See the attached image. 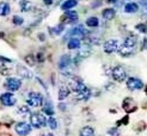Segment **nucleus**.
Segmentation results:
<instances>
[{
  "instance_id": "obj_1",
  "label": "nucleus",
  "mask_w": 147,
  "mask_h": 136,
  "mask_svg": "<svg viewBox=\"0 0 147 136\" xmlns=\"http://www.w3.org/2000/svg\"><path fill=\"white\" fill-rule=\"evenodd\" d=\"M30 118V124L35 129H42L48 127V118H46L45 113L42 112H31L29 115Z\"/></svg>"
},
{
  "instance_id": "obj_2",
  "label": "nucleus",
  "mask_w": 147,
  "mask_h": 136,
  "mask_svg": "<svg viewBox=\"0 0 147 136\" xmlns=\"http://www.w3.org/2000/svg\"><path fill=\"white\" fill-rule=\"evenodd\" d=\"M45 103V97L40 92H30L26 97V104L31 107H42Z\"/></svg>"
},
{
  "instance_id": "obj_3",
  "label": "nucleus",
  "mask_w": 147,
  "mask_h": 136,
  "mask_svg": "<svg viewBox=\"0 0 147 136\" xmlns=\"http://www.w3.org/2000/svg\"><path fill=\"white\" fill-rule=\"evenodd\" d=\"M79 20V14L74 10H69V11H65L62 13V16L60 17V23L62 24H71V25H76L77 21Z\"/></svg>"
},
{
  "instance_id": "obj_4",
  "label": "nucleus",
  "mask_w": 147,
  "mask_h": 136,
  "mask_svg": "<svg viewBox=\"0 0 147 136\" xmlns=\"http://www.w3.org/2000/svg\"><path fill=\"white\" fill-rule=\"evenodd\" d=\"M111 78L114 79V81L116 82H123L124 80H127V70L124 69L123 66L117 64V66L113 67L111 69Z\"/></svg>"
},
{
  "instance_id": "obj_5",
  "label": "nucleus",
  "mask_w": 147,
  "mask_h": 136,
  "mask_svg": "<svg viewBox=\"0 0 147 136\" xmlns=\"http://www.w3.org/2000/svg\"><path fill=\"white\" fill-rule=\"evenodd\" d=\"M22 80L16 76H9L4 82V87L9 92H17L22 87Z\"/></svg>"
},
{
  "instance_id": "obj_6",
  "label": "nucleus",
  "mask_w": 147,
  "mask_h": 136,
  "mask_svg": "<svg viewBox=\"0 0 147 136\" xmlns=\"http://www.w3.org/2000/svg\"><path fill=\"white\" fill-rule=\"evenodd\" d=\"M0 103L1 105L6 106V107H11V106H14L17 103V99L14 97V94L12 92H4L0 94Z\"/></svg>"
},
{
  "instance_id": "obj_7",
  "label": "nucleus",
  "mask_w": 147,
  "mask_h": 136,
  "mask_svg": "<svg viewBox=\"0 0 147 136\" xmlns=\"http://www.w3.org/2000/svg\"><path fill=\"white\" fill-rule=\"evenodd\" d=\"M122 109L127 115L133 113V112H135L138 110V104L131 97H126L123 99V102H122Z\"/></svg>"
},
{
  "instance_id": "obj_8",
  "label": "nucleus",
  "mask_w": 147,
  "mask_h": 136,
  "mask_svg": "<svg viewBox=\"0 0 147 136\" xmlns=\"http://www.w3.org/2000/svg\"><path fill=\"white\" fill-rule=\"evenodd\" d=\"M126 86L129 91H139V90L145 88V85H144L142 80H140L139 78H134V76H130L127 79Z\"/></svg>"
},
{
  "instance_id": "obj_9",
  "label": "nucleus",
  "mask_w": 147,
  "mask_h": 136,
  "mask_svg": "<svg viewBox=\"0 0 147 136\" xmlns=\"http://www.w3.org/2000/svg\"><path fill=\"white\" fill-rule=\"evenodd\" d=\"M31 130H32L31 124L26 123V122H18L14 125V131L19 136H28L31 133Z\"/></svg>"
},
{
  "instance_id": "obj_10",
  "label": "nucleus",
  "mask_w": 147,
  "mask_h": 136,
  "mask_svg": "<svg viewBox=\"0 0 147 136\" xmlns=\"http://www.w3.org/2000/svg\"><path fill=\"white\" fill-rule=\"evenodd\" d=\"M120 48V42L115 40V38H111V40H108L104 42L103 44V50H104L105 54H114L115 52H117Z\"/></svg>"
},
{
  "instance_id": "obj_11",
  "label": "nucleus",
  "mask_w": 147,
  "mask_h": 136,
  "mask_svg": "<svg viewBox=\"0 0 147 136\" xmlns=\"http://www.w3.org/2000/svg\"><path fill=\"white\" fill-rule=\"evenodd\" d=\"M71 64H72V56L69 54H62L57 61V67L60 70L68 69Z\"/></svg>"
},
{
  "instance_id": "obj_12",
  "label": "nucleus",
  "mask_w": 147,
  "mask_h": 136,
  "mask_svg": "<svg viewBox=\"0 0 147 136\" xmlns=\"http://www.w3.org/2000/svg\"><path fill=\"white\" fill-rule=\"evenodd\" d=\"M16 70H17V74H18L20 78L28 79V80H30V79H32V78H34L32 72H31L30 69H29V68L24 67L23 64H17V68H16Z\"/></svg>"
},
{
  "instance_id": "obj_13",
  "label": "nucleus",
  "mask_w": 147,
  "mask_h": 136,
  "mask_svg": "<svg viewBox=\"0 0 147 136\" xmlns=\"http://www.w3.org/2000/svg\"><path fill=\"white\" fill-rule=\"evenodd\" d=\"M42 112L49 117L54 116L55 111H54V106H53V103H51L50 99H45V103L42 105Z\"/></svg>"
},
{
  "instance_id": "obj_14",
  "label": "nucleus",
  "mask_w": 147,
  "mask_h": 136,
  "mask_svg": "<svg viewBox=\"0 0 147 136\" xmlns=\"http://www.w3.org/2000/svg\"><path fill=\"white\" fill-rule=\"evenodd\" d=\"M71 90L67 85H61L60 87H59V92H57V99L60 100V102H63L66 98H68L69 94H71Z\"/></svg>"
},
{
  "instance_id": "obj_15",
  "label": "nucleus",
  "mask_w": 147,
  "mask_h": 136,
  "mask_svg": "<svg viewBox=\"0 0 147 136\" xmlns=\"http://www.w3.org/2000/svg\"><path fill=\"white\" fill-rule=\"evenodd\" d=\"M117 53L120 54V56L122 57H129L131 55H134L135 53V48H130V47H127V46H124L123 43L120 46L119 50H117Z\"/></svg>"
},
{
  "instance_id": "obj_16",
  "label": "nucleus",
  "mask_w": 147,
  "mask_h": 136,
  "mask_svg": "<svg viewBox=\"0 0 147 136\" xmlns=\"http://www.w3.org/2000/svg\"><path fill=\"white\" fill-rule=\"evenodd\" d=\"M48 31H49L50 36H60V35H62L63 31H65V24L59 23V24H56V25L53 26V27L49 26V27H48Z\"/></svg>"
},
{
  "instance_id": "obj_17",
  "label": "nucleus",
  "mask_w": 147,
  "mask_h": 136,
  "mask_svg": "<svg viewBox=\"0 0 147 136\" xmlns=\"http://www.w3.org/2000/svg\"><path fill=\"white\" fill-rule=\"evenodd\" d=\"M115 16H116V11H115V9H113V7H107V9H104L102 11V17L107 21L113 20L115 18Z\"/></svg>"
},
{
  "instance_id": "obj_18",
  "label": "nucleus",
  "mask_w": 147,
  "mask_h": 136,
  "mask_svg": "<svg viewBox=\"0 0 147 136\" xmlns=\"http://www.w3.org/2000/svg\"><path fill=\"white\" fill-rule=\"evenodd\" d=\"M80 47H82V40L78 37H72L67 41V48L69 50H77L80 49Z\"/></svg>"
},
{
  "instance_id": "obj_19",
  "label": "nucleus",
  "mask_w": 147,
  "mask_h": 136,
  "mask_svg": "<svg viewBox=\"0 0 147 136\" xmlns=\"http://www.w3.org/2000/svg\"><path fill=\"white\" fill-rule=\"evenodd\" d=\"M77 6H78V0H65V1L60 5V9L62 11H69V10H73Z\"/></svg>"
},
{
  "instance_id": "obj_20",
  "label": "nucleus",
  "mask_w": 147,
  "mask_h": 136,
  "mask_svg": "<svg viewBox=\"0 0 147 136\" xmlns=\"http://www.w3.org/2000/svg\"><path fill=\"white\" fill-rule=\"evenodd\" d=\"M11 13V5L7 1H0V17H7Z\"/></svg>"
},
{
  "instance_id": "obj_21",
  "label": "nucleus",
  "mask_w": 147,
  "mask_h": 136,
  "mask_svg": "<svg viewBox=\"0 0 147 136\" xmlns=\"http://www.w3.org/2000/svg\"><path fill=\"white\" fill-rule=\"evenodd\" d=\"M123 44L127 46V47H130V48H136V46H138V37L135 35H128L127 37L124 38Z\"/></svg>"
},
{
  "instance_id": "obj_22",
  "label": "nucleus",
  "mask_w": 147,
  "mask_h": 136,
  "mask_svg": "<svg viewBox=\"0 0 147 136\" xmlns=\"http://www.w3.org/2000/svg\"><path fill=\"white\" fill-rule=\"evenodd\" d=\"M79 136H96V131L90 125H85L80 129L79 131Z\"/></svg>"
},
{
  "instance_id": "obj_23",
  "label": "nucleus",
  "mask_w": 147,
  "mask_h": 136,
  "mask_svg": "<svg viewBox=\"0 0 147 136\" xmlns=\"http://www.w3.org/2000/svg\"><path fill=\"white\" fill-rule=\"evenodd\" d=\"M19 10L22 12H30L32 10V3L29 0H20L19 1Z\"/></svg>"
},
{
  "instance_id": "obj_24",
  "label": "nucleus",
  "mask_w": 147,
  "mask_h": 136,
  "mask_svg": "<svg viewBox=\"0 0 147 136\" xmlns=\"http://www.w3.org/2000/svg\"><path fill=\"white\" fill-rule=\"evenodd\" d=\"M123 10L126 13H136L139 11V5L136 3H128L124 5Z\"/></svg>"
},
{
  "instance_id": "obj_25",
  "label": "nucleus",
  "mask_w": 147,
  "mask_h": 136,
  "mask_svg": "<svg viewBox=\"0 0 147 136\" xmlns=\"http://www.w3.org/2000/svg\"><path fill=\"white\" fill-rule=\"evenodd\" d=\"M91 48H90V46L89 44H86L85 47H83V48H80L79 49V52L77 53L80 57H82V59L84 60V59H86V57H89L90 55H91Z\"/></svg>"
},
{
  "instance_id": "obj_26",
  "label": "nucleus",
  "mask_w": 147,
  "mask_h": 136,
  "mask_svg": "<svg viewBox=\"0 0 147 136\" xmlns=\"http://www.w3.org/2000/svg\"><path fill=\"white\" fill-rule=\"evenodd\" d=\"M85 24L89 27H98L99 26V19L96 16H91V17H89L86 19Z\"/></svg>"
},
{
  "instance_id": "obj_27",
  "label": "nucleus",
  "mask_w": 147,
  "mask_h": 136,
  "mask_svg": "<svg viewBox=\"0 0 147 136\" xmlns=\"http://www.w3.org/2000/svg\"><path fill=\"white\" fill-rule=\"evenodd\" d=\"M24 62L28 64V66H30V67H34L35 64L37 63V61H36V56L32 55V54L25 55V56H24Z\"/></svg>"
},
{
  "instance_id": "obj_28",
  "label": "nucleus",
  "mask_w": 147,
  "mask_h": 136,
  "mask_svg": "<svg viewBox=\"0 0 147 136\" xmlns=\"http://www.w3.org/2000/svg\"><path fill=\"white\" fill-rule=\"evenodd\" d=\"M18 113L20 115V116H26V115H30L31 111H30V107H29V105H22L18 107Z\"/></svg>"
},
{
  "instance_id": "obj_29",
  "label": "nucleus",
  "mask_w": 147,
  "mask_h": 136,
  "mask_svg": "<svg viewBox=\"0 0 147 136\" xmlns=\"http://www.w3.org/2000/svg\"><path fill=\"white\" fill-rule=\"evenodd\" d=\"M12 23L14 26H22L24 24V18L22 16H18V14H16V16L12 17Z\"/></svg>"
},
{
  "instance_id": "obj_30",
  "label": "nucleus",
  "mask_w": 147,
  "mask_h": 136,
  "mask_svg": "<svg viewBox=\"0 0 147 136\" xmlns=\"http://www.w3.org/2000/svg\"><path fill=\"white\" fill-rule=\"evenodd\" d=\"M48 127L50 128V130H56L57 129V121L53 116L48 118Z\"/></svg>"
},
{
  "instance_id": "obj_31",
  "label": "nucleus",
  "mask_w": 147,
  "mask_h": 136,
  "mask_svg": "<svg viewBox=\"0 0 147 136\" xmlns=\"http://www.w3.org/2000/svg\"><path fill=\"white\" fill-rule=\"evenodd\" d=\"M135 29L140 33H147V24L146 23H139V24H136Z\"/></svg>"
},
{
  "instance_id": "obj_32",
  "label": "nucleus",
  "mask_w": 147,
  "mask_h": 136,
  "mask_svg": "<svg viewBox=\"0 0 147 136\" xmlns=\"http://www.w3.org/2000/svg\"><path fill=\"white\" fill-rule=\"evenodd\" d=\"M108 135L109 136H120V130L117 127H114V128H110L108 130Z\"/></svg>"
},
{
  "instance_id": "obj_33",
  "label": "nucleus",
  "mask_w": 147,
  "mask_h": 136,
  "mask_svg": "<svg viewBox=\"0 0 147 136\" xmlns=\"http://www.w3.org/2000/svg\"><path fill=\"white\" fill-rule=\"evenodd\" d=\"M145 128H146V123H145L144 121H141V122H139V123L135 125V130L138 133H141V131L145 130Z\"/></svg>"
},
{
  "instance_id": "obj_34",
  "label": "nucleus",
  "mask_w": 147,
  "mask_h": 136,
  "mask_svg": "<svg viewBox=\"0 0 147 136\" xmlns=\"http://www.w3.org/2000/svg\"><path fill=\"white\" fill-rule=\"evenodd\" d=\"M129 123V116H124L123 118H121L120 121H117V125H127Z\"/></svg>"
},
{
  "instance_id": "obj_35",
  "label": "nucleus",
  "mask_w": 147,
  "mask_h": 136,
  "mask_svg": "<svg viewBox=\"0 0 147 136\" xmlns=\"http://www.w3.org/2000/svg\"><path fill=\"white\" fill-rule=\"evenodd\" d=\"M103 5V0H93V1L91 3V9H98V7H100Z\"/></svg>"
},
{
  "instance_id": "obj_36",
  "label": "nucleus",
  "mask_w": 147,
  "mask_h": 136,
  "mask_svg": "<svg viewBox=\"0 0 147 136\" xmlns=\"http://www.w3.org/2000/svg\"><path fill=\"white\" fill-rule=\"evenodd\" d=\"M11 69L10 68H6V67H3L1 69H0V74L1 75H6V76H9L10 74H11Z\"/></svg>"
},
{
  "instance_id": "obj_37",
  "label": "nucleus",
  "mask_w": 147,
  "mask_h": 136,
  "mask_svg": "<svg viewBox=\"0 0 147 136\" xmlns=\"http://www.w3.org/2000/svg\"><path fill=\"white\" fill-rule=\"evenodd\" d=\"M35 56H36V61H37L38 63L45 62V55H43V53H37Z\"/></svg>"
},
{
  "instance_id": "obj_38",
  "label": "nucleus",
  "mask_w": 147,
  "mask_h": 136,
  "mask_svg": "<svg viewBox=\"0 0 147 136\" xmlns=\"http://www.w3.org/2000/svg\"><path fill=\"white\" fill-rule=\"evenodd\" d=\"M0 62L1 63H11L12 62V60L11 59H9V57H5V56H0Z\"/></svg>"
},
{
  "instance_id": "obj_39",
  "label": "nucleus",
  "mask_w": 147,
  "mask_h": 136,
  "mask_svg": "<svg viewBox=\"0 0 147 136\" xmlns=\"http://www.w3.org/2000/svg\"><path fill=\"white\" fill-rule=\"evenodd\" d=\"M42 1H43V4H45L46 6H51L54 4L55 0H42Z\"/></svg>"
},
{
  "instance_id": "obj_40",
  "label": "nucleus",
  "mask_w": 147,
  "mask_h": 136,
  "mask_svg": "<svg viewBox=\"0 0 147 136\" xmlns=\"http://www.w3.org/2000/svg\"><path fill=\"white\" fill-rule=\"evenodd\" d=\"M146 49H147V38H144L141 43V50H146Z\"/></svg>"
},
{
  "instance_id": "obj_41",
  "label": "nucleus",
  "mask_w": 147,
  "mask_h": 136,
  "mask_svg": "<svg viewBox=\"0 0 147 136\" xmlns=\"http://www.w3.org/2000/svg\"><path fill=\"white\" fill-rule=\"evenodd\" d=\"M38 38H40V41H46V35L45 33H38Z\"/></svg>"
},
{
  "instance_id": "obj_42",
  "label": "nucleus",
  "mask_w": 147,
  "mask_h": 136,
  "mask_svg": "<svg viewBox=\"0 0 147 136\" xmlns=\"http://www.w3.org/2000/svg\"><path fill=\"white\" fill-rule=\"evenodd\" d=\"M59 109H60V110H66V104L65 103H60V104H59Z\"/></svg>"
},
{
  "instance_id": "obj_43",
  "label": "nucleus",
  "mask_w": 147,
  "mask_h": 136,
  "mask_svg": "<svg viewBox=\"0 0 147 136\" xmlns=\"http://www.w3.org/2000/svg\"><path fill=\"white\" fill-rule=\"evenodd\" d=\"M41 136H55L53 133H45V134H42Z\"/></svg>"
},
{
  "instance_id": "obj_44",
  "label": "nucleus",
  "mask_w": 147,
  "mask_h": 136,
  "mask_svg": "<svg viewBox=\"0 0 147 136\" xmlns=\"http://www.w3.org/2000/svg\"><path fill=\"white\" fill-rule=\"evenodd\" d=\"M108 4H116L117 3V0H107Z\"/></svg>"
},
{
  "instance_id": "obj_45",
  "label": "nucleus",
  "mask_w": 147,
  "mask_h": 136,
  "mask_svg": "<svg viewBox=\"0 0 147 136\" xmlns=\"http://www.w3.org/2000/svg\"><path fill=\"white\" fill-rule=\"evenodd\" d=\"M0 38H5V32L0 31Z\"/></svg>"
},
{
  "instance_id": "obj_46",
  "label": "nucleus",
  "mask_w": 147,
  "mask_h": 136,
  "mask_svg": "<svg viewBox=\"0 0 147 136\" xmlns=\"http://www.w3.org/2000/svg\"><path fill=\"white\" fill-rule=\"evenodd\" d=\"M0 136H10L9 134H5V133H3V134H0Z\"/></svg>"
},
{
  "instance_id": "obj_47",
  "label": "nucleus",
  "mask_w": 147,
  "mask_h": 136,
  "mask_svg": "<svg viewBox=\"0 0 147 136\" xmlns=\"http://www.w3.org/2000/svg\"><path fill=\"white\" fill-rule=\"evenodd\" d=\"M4 67V63H1V62H0V69H1Z\"/></svg>"
},
{
  "instance_id": "obj_48",
  "label": "nucleus",
  "mask_w": 147,
  "mask_h": 136,
  "mask_svg": "<svg viewBox=\"0 0 147 136\" xmlns=\"http://www.w3.org/2000/svg\"><path fill=\"white\" fill-rule=\"evenodd\" d=\"M145 92H146V94H147V85L145 86Z\"/></svg>"
},
{
  "instance_id": "obj_49",
  "label": "nucleus",
  "mask_w": 147,
  "mask_h": 136,
  "mask_svg": "<svg viewBox=\"0 0 147 136\" xmlns=\"http://www.w3.org/2000/svg\"><path fill=\"white\" fill-rule=\"evenodd\" d=\"M127 1H130V0H127Z\"/></svg>"
},
{
  "instance_id": "obj_50",
  "label": "nucleus",
  "mask_w": 147,
  "mask_h": 136,
  "mask_svg": "<svg viewBox=\"0 0 147 136\" xmlns=\"http://www.w3.org/2000/svg\"><path fill=\"white\" fill-rule=\"evenodd\" d=\"M78 1H80V0H78Z\"/></svg>"
}]
</instances>
